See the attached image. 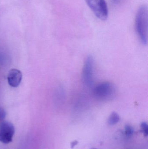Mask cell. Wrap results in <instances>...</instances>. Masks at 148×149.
Instances as JSON below:
<instances>
[{
	"label": "cell",
	"instance_id": "277c9868",
	"mask_svg": "<svg viewBox=\"0 0 148 149\" xmlns=\"http://www.w3.org/2000/svg\"><path fill=\"white\" fill-rule=\"evenodd\" d=\"M94 60L91 56L87 57L84 62L82 72V80L86 86L91 87L94 83Z\"/></svg>",
	"mask_w": 148,
	"mask_h": 149
},
{
	"label": "cell",
	"instance_id": "5b68a950",
	"mask_svg": "<svg viewBox=\"0 0 148 149\" xmlns=\"http://www.w3.org/2000/svg\"><path fill=\"white\" fill-rule=\"evenodd\" d=\"M15 133L14 125L8 121L0 123V142L5 144L11 142Z\"/></svg>",
	"mask_w": 148,
	"mask_h": 149
},
{
	"label": "cell",
	"instance_id": "6da1fadb",
	"mask_svg": "<svg viewBox=\"0 0 148 149\" xmlns=\"http://www.w3.org/2000/svg\"><path fill=\"white\" fill-rule=\"evenodd\" d=\"M148 12L147 7L141 6L138 10L136 18V29L138 36L143 45L148 41Z\"/></svg>",
	"mask_w": 148,
	"mask_h": 149
},
{
	"label": "cell",
	"instance_id": "8fae6325",
	"mask_svg": "<svg viewBox=\"0 0 148 149\" xmlns=\"http://www.w3.org/2000/svg\"><path fill=\"white\" fill-rule=\"evenodd\" d=\"M78 143V141H74L72 142L71 143V148H73L76 145H77Z\"/></svg>",
	"mask_w": 148,
	"mask_h": 149
},
{
	"label": "cell",
	"instance_id": "52a82bcc",
	"mask_svg": "<svg viewBox=\"0 0 148 149\" xmlns=\"http://www.w3.org/2000/svg\"><path fill=\"white\" fill-rule=\"evenodd\" d=\"M120 120V117L119 114L116 112H113L109 116L108 122L109 125H115Z\"/></svg>",
	"mask_w": 148,
	"mask_h": 149
},
{
	"label": "cell",
	"instance_id": "9c48e42d",
	"mask_svg": "<svg viewBox=\"0 0 148 149\" xmlns=\"http://www.w3.org/2000/svg\"><path fill=\"white\" fill-rule=\"evenodd\" d=\"M141 127L142 129V131L144 134L145 136H147L148 135V125L147 123L144 122L142 123L141 124Z\"/></svg>",
	"mask_w": 148,
	"mask_h": 149
},
{
	"label": "cell",
	"instance_id": "7a4b0ae2",
	"mask_svg": "<svg viewBox=\"0 0 148 149\" xmlns=\"http://www.w3.org/2000/svg\"><path fill=\"white\" fill-rule=\"evenodd\" d=\"M116 92V88L113 83L105 81L97 85L94 88L93 94L96 99L105 101L113 99Z\"/></svg>",
	"mask_w": 148,
	"mask_h": 149
},
{
	"label": "cell",
	"instance_id": "3957f363",
	"mask_svg": "<svg viewBox=\"0 0 148 149\" xmlns=\"http://www.w3.org/2000/svg\"><path fill=\"white\" fill-rule=\"evenodd\" d=\"M85 1L97 18L102 21L107 20L108 16V9L105 0Z\"/></svg>",
	"mask_w": 148,
	"mask_h": 149
},
{
	"label": "cell",
	"instance_id": "8992f818",
	"mask_svg": "<svg viewBox=\"0 0 148 149\" xmlns=\"http://www.w3.org/2000/svg\"><path fill=\"white\" fill-rule=\"evenodd\" d=\"M22 78L21 71L17 69L10 70L8 75V81L9 85L13 87H17L20 85Z\"/></svg>",
	"mask_w": 148,
	"mask_h": 149
},
{
	"label": "cell",
	"instance_id": "30bf717a",
	"mask_svg": "<svg viewBox=\"0 0 148 149\" xmlns=\"http://www.w3.org/2000/svg\"><path fill=\"white\" fill-rule=\"evenodd\" d=\"M6 113L5 110L0 107V121L2 120L5 116H6Z\"/></svg>",
	"mask_w": 148,
	"mask_h": 149
},
{
	"label": "cell",
	"instance_id": "7c38bea8",
	"mask_svg": "<svg viewBox=\"0 0 148 149\" xmlns=\"http://www.w3.org/2000/svg\"><path fill=\"white\" fill-rule=\"evenodd\" d=\"M114 3H117L120 1V0H112Z\"/></svg>",
	"mask_w": 148,
	"mask_h": 149
},
{
	"label": "cell",
	"instance_id": "4fadbf2b",
	"mask_svg": "<svg viewBox=\"0 0 148 149\" xmlns=\"http://www.w3.org/2000/svg\"><path fill=\"white\" fill-rule=\"evenodd\" d=\"M96 149V148H93V149Z\"/></svg>",
	"mask_w": 148,
	"mask_h": 149
},
{
	"label": "cell",
	"instance_id": "ba28073f",
	"mask_svg": "<svg viewBox=\"0 0 148 149\" xmlns=\"http://www.w3.org/2000/svg\"><path fill=\"white\" fill-rule=\"evenodd\" d=\"M134 133V128L132 126L129 125H127L125 126V134L127 136H131Z\"/></svg>",
	"mask_w": 148,
	"mask_h": 149
}]
</instances>
